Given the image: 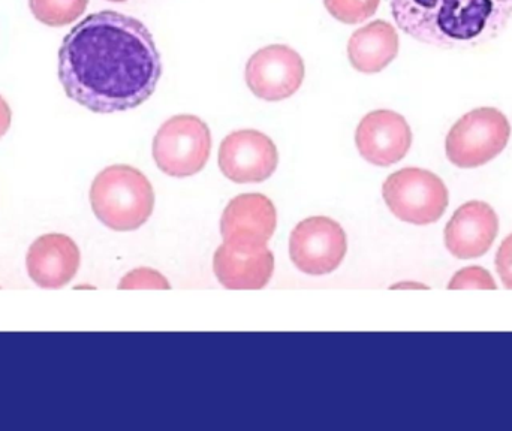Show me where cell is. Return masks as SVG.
Returning <instances> with one entry per match:
<instances>
[{
	"label": "cell",
	"instance_id": "cell-14",
	"mask_svg": "<svg viewBox=\"0 0 512 431\" xmlns=\"http://www.w3.org/2000/svg\"><path fill=\"white\" fill-rule=\"evenodd\" d=\"M213 270L228 289H262L274 271V256L267 246L239 247L224 243L216 250Z\"/></svg>",
	"mask_w": 512,
	"mask_h": 431
},
{
	"label": "cell",
	"instance_id": "cell-17",
	"mask_svg": "<svg viewBox=\"0 0 512 431\" xmlns=\"http://www.w3.org/2000/svg\"><path fill=\"white\" fill-rule=\"evenodd\" d=\"M381 0H324L331 17L345 24H360L378 11Z\"/></svg>",
	"mask_w": 512,
	"mask_h": 431
},
{
	"label": "cell",
	"instance_id": "cell-1",
	"mask_svg": "<svg viewBox=\"0 0 512 431\" xmlns=\"http://www.w3.org/2000/svg\"><path fill=\"white\" fill-rule=\"evenodd\" d=\"M161 54L146 26L131 15L101 11L72 27L59 50L66 95L99 114L140 107L155 93Z\"/></svg>",
	"mask_w": 512,
	"mask_h": 431
},
{
	"label": "cell",
	"instance_id": "cell-11",
	"mask_svg": "<svg viewBox=\"0 0 512 431\" xmlns=\"http://www.w3.org/2000/svg\"><path fill=\"white\" fill-rule=\"evenodd\" d=\"M274 204L265 195H239L230 201L221 219L224 243L239 247L267 246L276 231Z\"/></svg>",
	"mask_w": 512,
	"mask_h": 431
},
{
	"label": "cell",
	"instance_id": "cell-7",
	"mask_svg": "<svg viewBox=\"0 0 512 431\" xmlns=\"http://www.w3.org/2000/svg\"><path fill=\"white\" fill-rule=\"evenodd\" d=\"M348 250L345 231L336 220L313 216L298 223L289 238V256L295 267L310 276L337 270Z\"/></svg>",
	"mask_w": 512,
	"mask_h": 431
},
{
	"label": "cell",
	"instance_id": "cell-4",
	"mask_svg": "<svg viewBox=\"0 0 512 431\" xmlns=\"http://www.w3.org/2000/svg\"><path fill=\"white\" fill-rule=\"evenodd\" d=\"M511 138L510 120L496 108L472 110L457 120L445 141L448 161L459 168H478L501 155Z\"/></svg>",
	"mask_w": 512,
	"mask_h": 431
},
{
	"label": "cell",
	"instance_id": "cell-2",
	"mask_svg": "<svg viewBox=\"0 0 512 431\" xmlns=\"http://www.w3.org/2000/svg\"><path fill=\"white\" fill-rule=\"evenodd\" d=\"M406 35L439 48L480 47L507 27L512 0H391Z\"/></svg>",
	"mask_w": 512,
	"mask_h": 431
},
{
	"label": "cell",
	"instance_id": "cell-21",
	"mask_svg": "<svg viewBox=\"0 0 512 431\" xmlns=\"http://www.w3.org/2000/svg\"><path fill=\"white\" fill-rule=\"evenodd\" d=\"M12 122V111L8 102L0 96V138L9 131Z\"/></svg>",
	"mask_w": 512,
	"mask_h": 431
},
{
	"label": "cell",
	"instance_id": "cell-16",
	"mask_svg": "<svg viewBox=\"0 0 512 431\" xmlns=\"http://www.w3.org/2000/svg\"><path fill=\"white\" fill-rule=\"evenodd\" d=\"M89 0H29L36 20L50 27L68 26L86 11Z\"/></svg>",
	"mask_w": 512,
	"mask_h": 431
},
{
	"label": "cell",
	"instance_id": "cell-18",
	"mask_svg": "<svg viewBox=\"0 0 512 431\" xmlns=\"http://www.w3.org/2000/svg\"><path fill=\"white\" fill-rule=\"evenodd\" d=\"M448 289H498V285L486 268L468 267L451 279Z\"/></svg>",
	"mask_w": 512,
	"mask_h": 431
},
{
	"label": "cell",
	"instance_id": "cell-5",
	"mask_svg": "<svg viewBox=\"0 0 512 431\" xmlns=\"http://www.w3.org/2000/svg\"><path fill=\"white\" fill-rule=\"evenodd\" d=\"M212 152L209 126L192 114L171 117L159 128L153 140V158L167 176H195L200 173Z\"/></svg>",
	"mask_w": 512,
	"mask_h": 431
},
{
	"label": "cell",
	"instance_id": "cell-19",
	"mask_svg": "<svg viewBox=\"0 0 512 431\" xmlns=\"http://www.w3.org/2000/svg\"><path fill=\"white\" fill-rule=\"evenodd\" d=\"M119 289H170V283L159 271L137 268L123 277Z\"/></svg>",
	"mask_w": 512,
	"mask_h": 431
},
{
	"label": "cell",
	"instance_id": "cell-13",
	"mask_svg": "<svg viewBox=\"0 0 512 431\" xmlns=\"http://www.w3.org/2000/svg\"><path fill=\"white\" fill-rule=\"evenodd\" d=\"M81 255L75 241L65 234H45L33 241L26 256L27 273L42 289L68 285L78 268Z\"/></svg>",
	"mask_w": 512,
	"mask_h": 431
},
{
	"label": "cell",
	"instance_id": "cell-20",
	"mask_svg": "<svg viewBox=\"0 0 512 431\" xmlns=\"http://www.w3.org/2000/svg\"><path fill=\"white\" fill-rule=\"evenodd\" d=\"M495 264L505 288L512 289V234L499 246Z\"/></svg>",
	"mask_w": 512,
	"mask_h": 431
},
{
	"label": "cell",
	"instance_id": "cell-3",
	"mask_svg": "<svg viewBox=\"0 0 512 431\" xmlns=\"http://www.w3.org/2000/svg\"><path fill=\"white\" fill-rule=\"evenodd\" d=\"M93 213L113 231L141 228L155 209L152 183L137 168L113 165L93 180L90 188Z\"/></svg>",
	"mask_w": 512,
	"mask_h": 431
},
{
	"label": "cell",
	"instance_id": "cell-10",
	"mask_svg": "<svg viewBox=\"0 0 512 431\" xmlns=\"http://www.w3.org/2000/svg\"><path fill=\"white\" fill-rule=\"evenodd\" d=\"M355 144L360 155L370 164L391 167L402 161L411 149V126L396 111H372L358 125Z\"/></svg>",
	"mask_w": 512,
	"mask_h": 431
},
{
	"label": "cell",
	"instance_id": "cell-8",
	"mask_svg": "<svg viewBox=\"0 0 512 431\" xmlns=\"http://www.w3.org/2000/svg\"><path fill=\"white\" fill-rule=\"evenodd\" d=\"M306 75L303 59L288 45H268L256 51L246 65V84L264 101L277 102L298 92Z\"/></svg>",
	"mask_w": 512,
	"mask_h": 431
},
{
	"label": "cell",
	"instance_id": "cell-15",
	"mask_svg": "<svg viewBox=\"0 0 512 431\" xmlns=\"http://www.w3.org/2000/svg\"><path fill=\"white\" fill-rule=\"evenodd\" d=\"M399 47V35L393 24L385 20L372 21L349 39V62L361 74H378L396 59Z\"/></svg>",
	"mask_w": 512,
	"mask_h": 431
},
{
	"label": "cell",
	"instance_id": "cell-12",
	"mask_svg": "<svg viewBox=\"0 0 512 431\" xmlns=\"http://www.w3.org/2000/svg\"><path fill=\"white\" fill-rule=\"evenodd\" d=\"M499 234V217L489 204L471 201L456 210L445 226V246L459 259L486 255Z\"/></svg>",
	"mask_w": 512,
	"mask_h": 431
},
{
	"label": "cell",
	"instance_id": "cell-9",
	"mask_svg": "<svg viewBox=\"0 0 512 431\" xmlns=\"http://www.w3.org/2000/svg\"><path fill=\"white\" fill-rule=\"evenodd\" d=\"M219 168L231 182L261 183L270 179L279 164L276 144L262 132L236 131L222 141Z\"/></svg>",
	"mask_w": 512,
	"mask_h": 431
},
{
	"label": "cell",
	"instance_id": "cell-6",
	"mask_svg": "<svg viewBox=\"0 0 512 431\" xmlns=\"http://www.w3.org/2000/svg\"><path fill=\"white\" fill-rule=\"evenodd\" d=\"M382 197L397 219L412 225L438 222L450 203L445 183L421 168H403L391 174L382 186Z\"/></svg>",
	"mask_w": 512,
	"mask_h": 431
},
{
	"label": "cell",
	"instance_id": "cell-22",
	"mask_svg": "<svg viewBox=\"0 0 512 431\" xmlns=\"http://www.w3.org/2000/svg\"><path fill=\"white\" fill-rule=\"evenodd\" d=\"M108 2L120 3V2H126V0H108Z\"/></svg>",
	"mask_w": 512,
	"mask_h": 431
}]
</instances>
